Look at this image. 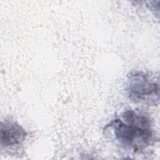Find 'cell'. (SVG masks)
Returning <instances> with one entry per match:
<instances>
[{
    "instance_id": "obj_2",
    "label": "cell",
    "mask_w": 160,
    "mask_h": 160,
    "mask_svg": "<svg viewBox=\"0 0 160 160\" xmlns=\"http://www.w3.org/2000/svg\"><path fill=\"white\" fill-rule=\"evenodd\" d=\"M126 92L134 103L156 105L159 101V78L142 71H132L128 76Z\"/></svg>"
},
{
    "instance_id": "obj_1",
    "label": "cell",
    "mask_w": 160,
    "mask_h": 160,
    "mask_svg": "<svg viewBox=\"0 0 160 160\" xmlns=\"http://www.w3.org/2000/svg\"><path fill=\"white\" fill-rule=\"evenodd\" d=\"M118 144L126 150L140 152L151 144L154 134L151 121L145 113L137 110H126L120 118L106 124Z\"/></svg>"
},
{
    "instance_id": "obj_3",
    "label": "cell",
    "mask_w": 160,
    "mask_h": 160,
    "mask_svg": "<svg viewBox=\"0 0 160 160\" xmlns=\"http://www.w3.org/2000/svg\"><path fill=\"white\" fill-rule=\"evenodd\" d=\"M27 135L26 131L18 123L9 120L1 121L0 141L2 148L21 145L25 141Z\"/></svg>"
}]
</instances>
